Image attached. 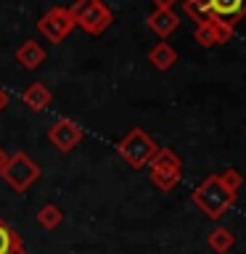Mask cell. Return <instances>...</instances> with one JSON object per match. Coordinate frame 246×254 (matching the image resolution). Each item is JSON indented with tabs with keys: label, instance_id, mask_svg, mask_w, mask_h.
Masks as SVG:
<instances>
[{
	"label": "cell",
	"instance_id": "1",
	"mask_svg": "<svg viewBox=\"0 0 246 254\" xmlns=\"http://www.w3.org/2000/svg\"><path fill=\"white\" fill-rule=\"evenodd\" d=\"M244 186V175L238 170H225L217 175H206V178L193 188V204L201 209L209 220H222L236 204L238 188Z\"/></svg>",
	"mask_w": 246,
	"mask_h": 254
},
{
	"label": "cell",
	"instance_id": "2",
	"mask_svg": "<svg viewBox=\"0 0 246 254\" xmlns=\"http://www.w3.org/2000/svg\"><path fill=\"white\" fill-rule=\"evenodd\" d=\"M69 11H71V19H74L77 27L93 37L103 35L114 24V11L103 0H74L69 5Z\"/></svg>",
	"mask_w": 246,
	"mask_h": 254
},
{
	"label": "cell",
	"instance_id": "3",
	"mask_svg": "<svg viewBox=\"0 0 246 254\" xmlns=\"http://www.w3.org/2000/svg\"><path fill=\"white\" fill-rule=\"evenodd\" d=\"M117 151L132 170H146V167L154 162V156L159 151V143L151 138L143 127H132V130L117 143Z\"/></svg>",
	"mask_w": 246,
	"mask_h": 254
},
{
	"label": "cell",
	"instance_id": "4",
	"mask_svg": "<svg viewBox=\"0 0 246 254\" xmlns=\"http://www.w3.org/2000/svg\"><path fill=\"white\" fill-rule=\"evenodd\" d=\"M148 167H151V183H154L162 193H170V190H175L180 186V180H183V162H180V156L175 154L172 148L159 146L154 162H151Z\"/></svg>",
	"mask_w": 246,
	"mask_h": 254
},
{
	"label": "cell",
	"instance_id": "5",
	"mask_svg": "<svg viewBox=\"0 0 246 254\" xmlns=\"http://www.w3.org/2000/svg\"><path fill=\"white\" fill-rule=\"evenodd\" d=\"M0 175H3V180L16 190V193H24V190H29V186L40 178V167H37V162L29 154L16 151V154H11L5 170Z\"/></svg>",
	"mask_w": 246,
	"mask_h": 254
},
{
	"label": "cell",
	"instance_id": "6",
	"mask_svg": "<svg viewBox=\"0 0 246 254\" xmlns=\"http://www.w3.org/2000/svg\"><path fill=\"white\" fill-rule=\"evenodd\" d=\"M74 29H77V24H74V19H71V11L63 8V5H53L51 11H45L37 21V32L53 45L63 43Z\"/></svg>",
	"mask_w": 246,
	"mask_h": 254
},
{
	"label": "cell",
	"instance_id": "7",
	"mask_svg": "<svg viewBox=\"0 0 246 254\" xmlns=\"http://www.w3.org/2000/svg\"><path fill=\"white\" fill-rule=\"evenodd\" d=\"M204 8L206 19L228 29H236V24L246 19V0H204Z\"/></svg>",
	"mask_w": 246,
	"mask_h": 254
},
{
	"label": "cell",
	"instance_id": "8",
	"mask_svg": "<svg viewBox=\"0 0 246 254\" xmlns=\"http://www.w3.org/2000/svg\"><path fill=\"white\" fill-rule=\"evenodd\" d=\"M48 140H51L61 154H66V151H71L79 140H82V127H79L74 119L61 117L48 127Z\"/></svg>",
	"mask_w": 246,
	"mask_h": 254
},
{
	"label": "cell",
	"instance_id": "9",
	"mask_svg": "<svg viewBox=\"0 0 246 254\" xmlns=\"http://www.w3.org/2000/svg\"><path fill=\"white\" fill-rule=\"evenodd\" d=\"M233 37V29L222 27V24L206 19L201 24H196V32H193V40L201 48H212V45H225L228 40Z\"/></svg>",
	"mask_w": 246,
	"mask_h": 254
},
{
	"label": "cell",
	"instance_id": "10",
	"mask_svg": "<svg viewBox=\"0 0 246 254\" xmlns=\"http://www.w3.org/2000/svg\"><path fill=\"white\" fill-rule=\"evenodd\" d=\"M146 24L154 35H159L164 40V37H170L172 32L180 29V16L175 13L172 8H154V11L146 16Z\"/></svg>",
	"mask_w": 246,
	"mask_h": 254
},
{
	"label": "cell",
	"instance_id": "11",
	"mask_svg": "<svg viewBox=\"0 0 246 254\" xmlns=\"http://www.w3.org/2000/svg\"><path fill=\"white\" fill-rule=\"evenodd\" d=\"M13 56H16V64H21V69H27V71H35L48 61L45 48L40 43H35V40H24V43L16 48Z\"/></svg>",
	"mask_w": 246,
	"mask_h": 254
},
{
	"label": "cell",
	"instance_id": "12",
	"mask_svg": "<svg viewBox=\"0 0 246 254\" xmlns=\"http://www.w3.org/2000/svg\"><path fill=\"white\" fill-rule=\"evenodd\" d=\"M21 101L27 103L32 111H45V109L53 103V93L48 90L43 82H32L27 90L21 93Z\"/></svg>",
	"mask_w": 246,
	"mask_h": 254
},
{
	"label": "cell",
	"instance_id": "13",
	"mask_svg": "<svg viewBox=\"0 0 246 254\" xmlns=\"http://www.w3.org/2000/svg\"><path fill=\"white\" fill-rule=\"evenodd\" d=\"M148 61L154 64L159 71H170L175 64H178V51H175L170 43H156L148 51Z\"/></svg>",
	"mask_w": 246,
	"mask_h": 254
},
{
	"label": "cell",
	"instance_id": "14",
	"mask_svg": "<svg viewBox=\"0 0 246 254\" xmlns=\"http://www.w3.org/2000/svg\"><path fill=\"white\" fill-rule=\"evenodd\" d=\"M206 244H209V249H212V252L228 254V252L236 246V236H233V230H230V228L217 225V228H212V230H209V236H206Z\"/></svg>",
	"mask_w": 246,
	"mask_h": 254
},
{
	"label": "cell",
	"instance_id": "15",
	"mask_svg": "<svg viewBox=\"0 0 246 254\" xmlns=\"http://www.w3.org/2000/svg\"><path fill=\"white\" fill-rule=\"evenodd\" d=\"M0 254H24V241L8 222L0 217Z\"/></svg>",
	"mask_w": 246,
	"mask_h": 254
},
{
	"label": "cell",
	"instance_id": "16",
	"mask_svg": "<svg viewBox=\"0 0 246 254\" xmlns=\"http://www.w3.org/2000/svg\"><path fill=\"white\" fill-rule=\"evenodd\" d=\"M61 220H63V209H61L59 204H43L37 209V225H43L45 230L59 228Z\"/></svg>",
	"mask_w": 246,
	"mask_h": 254
},
{
	"label": "cell",
	"instance_id": "17",
	"mask_svg": "<svg viewBox=\"0 0 246 254\" xmlns=\"http://www.w3.org/2000/svg\"><path fill=\"white\" fill-rule=\"evenodd\" d=\"M8 103H11V95H8L5 87H0V111H5V109H8Z\"/></svg>",
	"mask_w": 246,
	"mask_h": 254
},
{
	"label": "cell",
	"instance_id": "18",
	"mask_svg": "<svg viewBox=\"0 0 246 254\" xmlns=\"http://www.w3.org/2000/svg\"><path fill=\"white\" fill-rule=\"evenodd\" d=\"M8 159H11V154H8V151H5L3 146H0V172H3V170H5V164H8Z\"/></svg>",
	"mask_w": 246,
	"mask_h": 254
},
{
	"label": "cell",
	"instance_id": "19",
	"mask_svg": "<svg viewBox=\"0 0 246 254\" xmlns=\"http://www.w3.org/2000/svg\"><path fill=\"white\" fill-rule=\"evenodd\" d=\"M151 3H154L156 8H172L175 3H178V0H151Z\"/></svg>",
	"mask_w": 246,
	"mask_h": 254
},
{
	"label": "cell",
	"instance_id": "20",
	"mask_svg": "<svg viewBox=\"0 0 246 254\" xmlns=\"http://www.w3.org/2000/svg\"><path fill=\"white\" fill-rule=\"evenodd\" d=\"M180 3H185V0H180Z\"/></svg>",
	"mask_w": 246,
	"mask_h": 254
}]
</instances>
